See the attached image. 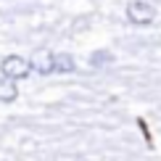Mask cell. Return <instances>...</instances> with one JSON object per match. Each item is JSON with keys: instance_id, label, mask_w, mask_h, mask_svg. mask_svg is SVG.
Listing matches in <instances>:
<instances>
[{"instance_id": "obj_1", "label": "cell", "mask_w": 161, "mask_h": 161, "mask_svg": "<svg viewBox=\"0 0 161 161\" xmlns=\"http://www.w3.org/2000/svg\"><path fill=\"white\" fill-rule=\"evenodd\" d=\"M124 13H127V21L135 24V26H148L156 19V8H153L148 0H132V3H127Z\"/></svg>"}, {"instance_id": "obj_2", "label": "cell", "mask_w": 161, "mask_h": 161, "mask_svg": "<svg viewBox=\"0 0 161 161\" xmlns=\"http://www.w3.org/2000/svg\"><path fill=\"white\" fill-rule=\"evenodd\" d=\"M29 71H32V61L21 58L19 53H11V56H5L0 61V74L11 77V79H24V77H29Z\"/></svg>"}, {"instance_id": "obj_3", "label": "cell", "mask_w": 161, "mask_h": 161, "mask_svg": "<svg viewBox=\"0 0 161 161\" xmlns=\"http://www.w3.org/2000/svg\"><path fill=\"white\" fill-rule=\"evenodd\" d=\"M32 71H37V74H53V53L50 50H37L35 56H32Z\"/></svg>"}, {"instance_id": "obj_4", "label": "cell", "mask_w": 161, "mask_h": 161, "mask_svg": "<svg viewBox=\"0 0 161 161\" xmlns=\"http://www.w3.org/2000/svg\"><path fill=\"white\" fill-rule=\"evenodd\" d=\"M19 98V87H16V79L0 74V103H13Z\"/></svg>"}, {"instance_id": "obj_5", "label": "cell", "mask_w": 161, "mask_h": 161, "mask_svg": "<svg viewBox=\"0 0 161 161\" xmlns=\"http://www.w3.org/2000/svg\"><path fill=\"white\" fill-rule=\"evenodd\" d=\"M53 69L58 74H74L77 71V64L71 58V53H53Z\"/></svg>"}, {"instance_id": "obj_6", "label": "cell", "mask_w": 161, "mask_h": 161, "mask_svg": "<svg viewBox=\"0 0 161 161\" xmlns=\"http://www.w3.org/2000/svg\"><path fill=\"white\" fill-rule=\"evenodd\" d=\"M111 61H114V56H111V53H106V50L92 53V66H98V64H111Z\"/></svg>"}]
</instances>
